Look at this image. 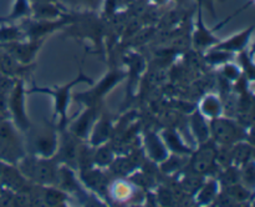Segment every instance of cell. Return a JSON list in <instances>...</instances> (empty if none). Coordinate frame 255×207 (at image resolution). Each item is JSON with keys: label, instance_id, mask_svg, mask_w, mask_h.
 Masks as SVG:
<instances>
[{"label": "cell", "instance_id": "6da1fadb", "mask_svg": "<svg viewBox=\"0 0 255 207\" xmlns=\"http://www.w3.org/2000/svg\"><path fill=\"white\" fill-rule=\"evenodd\" d=\"M71 21L64 27L65 36L89 40L95 47V52L104 55L105 51V20L96 11H70Z\"/></svg>", "mask_w": 255, "mask_h": 207}, {"label": "cell", "instance_id": "7a4b0ae2", "mask_svg": "<svg viewBox=\"0 0 255 207\" xmlns=\"http://www.w3.org/2000/svg\"><path fill=\"white\" fill-rule=\"evenodd\" d=\"M86 84L92 85L94 84V80L90 76H87L82 69H80L79 74L76 77L69 81L67 84L64 85H55V86H47V87H41V86H34L32 89H30V94L32 92H36V94H45L49 95L50 97L54 101V115L57 116V129L59 131L66 129L67 125H69L71 117L69 116V105L71 101V91L76 85L79 84Z\"/></svg>", "mask_w": 255, "mask_h": 207}, {"label": "cell", "instance_id": "3957f363", "mask_svg": "<svg viewBox=\"0 0 255 207\" xmlns=\"http://www.w3.org/2000/svg\"><path fill=\"white\" fill-rule=\"evenodd\" d=\"M17 170L32 185L39 186H55L57 180L59 164L54 157L44 159L26 154L19 162Z\"/></svg>", "mask_w": 255, "mask_h": 207}, {"label": "cell", "instance_id": "277c9868", "mask_svg": "<svg viewBox=\"0 0 255 207\" xmlns=\"http://www.w3.org/2000/svg\"><path fill=\"white\" fill-rule=\"evenodd\" d=\"M26 134V154L34 155L44 159H51L56 154L59 146L60 132L56 125L42 124L39 126H31L25 131Z\"/></svg>", "mask_w": 255, "mask_h": 207}, {"label": "cell", "instance_id": "5b68a950", "mask_svg": "<svg viewBox=\"0 0 255 207\" xmlns=\"http://www.w3.org/2000/svg\"><path fill=\"white\" fill-rule=\"evenodd\" d=\"M126 79V70L111 69L105 76H102L95 85L84 92H79L74 96L75 101L80 105L87 106H102L105 97L115 89L121 81Z\"/></svg>", "mask_w": 255, "mask_h": 207}, {"label": "cell", "instance_id": "8992f818", "mask_svg": "<svg viewBox=\"0 0 255 207\" xmlns=\"http://www.w3.org/2000/svg\"><path fill=\"white\" fill-rule=\"evenodd\" d=\"M211 140L218 146H232L243 140H248V131L241 122L223 115L209 120Z\"/></svg>", "mask_w": 255, "mask_h": 207}, {"label": "cell", "instance_id": "52a82bcc", "mask_svg": "<svg viewBox=\"0 0 255 207\" xmlns=\"http://www.w3.org/2000/svg\"><path fill=\"white\" fill-rule=\"evenodd\" d=\"M26 155L25 144L19 136L16 126L11 121H0V160L16 165Z\"/></svg>", "mask_w": 255, "mask_h": 207}, {"label": "cell", "instance_id": "ba28073f", "mask_svg": "<svg viewBox=\"0 0 255 207\" xmlns=\"http://www.w3.org/2000/svg\"><path fill=\"white\" fill-rule=\"evenodd\" d=\"M251 5L252 2H248L243 9L233 12L231 16L227 17L223 22H221L219 26L213 27V29H208L207 25L204 24V20H203V6H202L201 2H197V19L196 21H194L193 30H192V34H191V44L193 45L194 49H196L197 51H207V50L213 47L216 44H218L219 39L214 35L217 30L221 29L222 25L227 24L229 20H232L234 16H237L242 10L247 9V7L251 6Z\"/></svg>", "mask_w": 255, "mask_h": 207}, {"label": "cell", "instance_id": "9c48e42d", "mask_svg": "<svg viewBox=\"0 0 255 207\" xmlns=\"http://www.w3.org/2000/svg\"><path fill=\"white\" fill-rule=\"evenodd\" d=\"M22 31L25 34V39L27 40H40L46 39L49 35L54 32L60 31L64 29L69 22L71 21V12H67L65 16L59 17V19L52 20H41L34 19V17H27V19L21 20Z\"/></svg>", "mask_w": 255, "mask_h": 207}, {"label": "cell", "instance_id": "30bf717a", "mask_svg": "<svg viewBox=\"0 0 255 207\" xmlns=\"http://www.w3.org/2000/svg\"><path fill=\"white\" fill-rule=\"evenodd\" d=\"M196 151L189 155V171L199 175H212L218 169L217 164V145L212 140L197 145Z\"/></svg>", "mask_w": 255, "mask_h": 207}, {"label": "cell", "instance_id": "8fae6325", "mask_svg": "<svg viewBox=\"0 0 255 207\" xmlns=\"http://www.w3.org/2000/svg\"><path fill=\"white\" fill-rule=\"evenodd\" d=\"M27 94V90H25V84L22 80L17 81L10 90L9 95V111L12 117V124L16 126L17 130L25 132L30 126L29 116H27L26 107H25V96Z\"/></svg>", "mask_w": 255, "mask_h": 207}, {"label": "cell", "instance_id": "7c38bea8", "mask_svg": "<svg viewBox=\"0 0 255 207\" xmlns=\"http://www.w3.org/2000/svg\"><path fill=\"white\" fill-rule=\"evenodd\" d=\"M59 137V146H57L56 154L54 159L59 165H65L75 171L77 170V156H79V149L81 140L75 137L67 129L61 130Z\"/></svg>", "mask_w": 255, "mask_h": 207}, {"label": "cell", "instance_id": "4fadbf2b", "mask_svg": "<svg viewBox=\"0 0 255 207\" xmlns=\"http://www.w3.org/2000/svg\"><path fill=\"white\" fill-rule=\"evenodd\" d=\"M102 111V106H87L76 116H72L66 129L81 141L89 140L91 130Z\"/></svg>", "mask_w": 255, "mask_h": 207}, {"label": "cell", "instance_id": "5bb4252c", "mask_svg": "<svg viewBox=\"0 0 255 207\" xmlns=\"http://www.w3.org/2000/svg\"><path fill=\"white\" fill-rule=\"evenodd\" d=\"M45 39L40 40H19V41L0 44L5 49V52L10 55L21 65H30L34 62L40 47L44 44Z\"/></svg>", "mask_w": 255, "mask_h": 207}, {"label": "cell", "instance_id": "9a60e30c", "mask_svg": "<svg viewBox=\"0 0 255 207\" xmlns=\"http://www.w3.org/2000/svg\"><path fill=\"white\" fill-rule=\"evenodd\" d=\"M56 187L66 192L67 195H77L80 200L85 199L87 202V194L84 190V186L80 182V180L76 177L75 170L65 165H59L57 170V180Z\"/></svg>", "mask_w": 255, "mask_h": 207}, {"label": "cell", "instance_id": "2e32d148", "mask_svg": "<svg viewBox=\"0 0 255 207\" xmlns=\"http://www.w3.org/2000/svg\"><path fill=\"white\" fill-rule=\"evenodd\" d=\"M114 131L115 125L111 115L109 112L101 111L99 117H97L96 122H95L94 127H92L91 134H90L87 142L94 147L100 146L102 144H106L114 136Z\"/></svg>", "mask_w": 255, "mask_h": 207}, {"label": "cell", "instance_id": "e0dca14e", "mask_svg": "<svg viewBox=\"0 0 255 207\" xmlns=\"http://www.w3.org/2000/svg\"><path fill=\"white\" fill-rule=\"evenodd\" d=\"M80 174V182L82 186L87 187L90 191L95 192V195H107L109 190V180L106 174L102 172L100 167H90V169L81 170Z\"/></svg>", "mask_w": 255, "mask_h": 207}, {"label": "cell", "instance_id": "ac0fdd59", "mask_svg": "<svg viewBox=\"0 0 255 207\" xmlns=\"http://www.w3.org/2000/svg\"><path fill=\"white\" fill-rule=\"evenodd\" d=\"M254 30H255L254 25H251V26H248L247 29L232 35V36H229L228 39L223 40V41L219 40L218 44L214 45L213 49L222 50V51L229 52V54H237V52L243 51V50H246L247 46H248Z\"/></svg>", "mask_w": 255, "mask_h": 207}, {"label": "cell", "instance_id": "d6986e66", "mask_svg": "<svg viewBox=\"0 0 255 207\" xmlns=\"http://www.w3.org/2000/svg\"><path fill=\"white\" fill-rule=\"evenodd\" d=\"M143 150L147 157L154 164H161L168 157L169 151L164 145L161 135L153 131H147L143 136Z\"/></svg>", "mask_w": 255, "mask_h": 207}, {"label": "cell", "instance_id": "ffe728a7", "mask_svg": "<svg viewBox=\"0 0 255 207\" xmlns=\"http://www.w3.org/2000/svg\"><path fill=\"white\" fill-rule=\"evenodd\" d=\"M31 1V17L41 20H52L59 19L67 14V10L61 4L56 2H46V1H36V0H30Z\"/></svg>", "mask_w": 255, "mask_h": 207}, {"label": "cell", "instance_id": "44dd1931", "mask_svg": "<svg viewBox=\"0 0 255 207\" xmlns=\"http://www.w3.org/2000/svg\"><path fill=\"white\" fill-rule=\"evenodd\" d=\"M125 61L128 65V71H126V77H128V86H127V94L128 99L133 94L134 86L138 82L139 76L146 69V61L143 57L137 52H128L125 56Z\"/></svg>", "mask_w": 255, "mask_h": 207}, {"label": "cell", "instance_id": "7402d4cb", "mask_svg": "<svg viewBox=\"0 0 255 207\" xmlns=\"http://www.w3.org/2000/svg\"><path fill=\"white\" fill-rule=\"evenodd\" d=\"M159 135H161L162 140H163L164 145L167 146L168 151L172 152V154L189 156L192 154V151H193V149L189 147L187 145V142L183 141V139H182V136L176 129L168 127V129L162 130V132Z\"/></svg>", "mask_w": 255, "mask_h": 207}, {"label": "cell", "instance_id": "603a6c76", "mask_svg": "<svg viewBox=\"0 0 255 207\" xmlns=\"http://www.w3.org/2000/svg\"><path fill=\"white\" fill-rule=\"evenodd\" d=\"M189 127H191L192 135L197 145H202L211 140V132H209V122L206 117L198 111V109L189 116Z\"/></svg>", "mask_w": 255, "mask_h": 207}, {"label": "cell", "instance_id": "cb8c5ba5", "mask_svg": "<svg viewBox=\"0 0 255 207\" xmlns=\"http://www.w3.org/2000/svg\"><path fill=\"white\" fill-rule=\"evenodd\" d=\"M221 191V186L217 177H211L203 182L198 191L194 194V202L199 206H209L213 204L214 199Z\"/></svg>", "mask_w": 255, "mask_h": 207}, {"label": "cell", "instance_id": "d4e9b609", "mask_svg": "<svg viewBox=\"0 0 255 207\" xmlns=\"http://www.w3.org/2000/svg\"><path fill=\"white\" fill-rule=\"evenodd\" d=\"M134 191H136V187L133 182L127 181L122 177L117 181L110 182L107 195L117 202H127L134 196Z\"/></svg>", "mask_w": 255, "mask_h": 207}, {"label": "cell", "instance_id": "484cf974", "mask_svg": "<svg viewBox=\"0 0 255 207\" xmlns=\"http://www.w3.org/2000/svg\"><path fill=\"white\" fill-rule=\"evenodd\" d=\"M254 147L252 142H248V140L238 141L231 146V157L232 165L234 166L242 167L248 162L253 161Z\"/></svg>", "mask_w": 255, "mask_h": 207}, {"label": "cell", "instance_id": "4316f807", "mask_svg": "<svg viewBox=\"0 0 255 207\" xmlns=\"http://www.w3.org/2000/svg\"><path fill=\"white\" fill-rule=\"evenodd\" d=\"M198 111L206 119L212 120L224 115V105L218 96H216L214 94H208L202 97L201 102H199Z\"/></svg>", "mask_w": 255, "mask_h": 207}, {"label": "cell", "instance_id": "83f0119b", "mask_svg": "<svg viewBox=\"0 0 255 207\" xmlns=\"http://www.w3.org/2000/svg\"><path fill=\"white\" fill-rule=\"evenodd\" d=\"M116 157V151L112 147L111 142H106L100 146L95 147L94 152V166L100 169H107L114 162Z\"/></svg>", "mask_w": 255, "mask_h": 207}, {"label": "cell", "instance_id": "f1b7e54d", "mask_svg": "<svg viewBox=\"0 0 255 207\" xmlns=\"http://www.w3.org/2000/svg\"><path fill=\"white\" fill-rule=\"evenodd\" d=\"M67 11H96L100 12L104 0H59Z\"/></svg>", "mask_w": 255, "mask_h": 207}, {"label": "cell", "instance_id": "f546056e", "mask_svg": "<svg viewBox=\"0 0 255 207\" xmlns=\"http://www.w3.org/2000/svg\"><path fill=\"white\" fill-rule=\"evenodd\" d=\"M44 206H66L69 195L56 186H42Z\"/></svg>", "mask_w": 255, "mask_h": 207}, {"label": "cell", "instance_id": "4dcf8cb0", "mask_svg": "<svg viewBox=\"0 0 255 207\" xmlns=\"http://www.w3.org/2000/svg\"><path fill=\"white\" fill-rule=\"evenodd\" d=\"M31 1L30 0H15L10 14L4 19H0V21L14 22L17 20H24L27 17H31Z\"/></svg>", "mask_w": 255, "mask_h": 207}, {"label": "cell", "instance_id": "1f68e13d", "mask_svg": "<svg viewBox=\"0 0 255 207\" xmlns=\"http://www.w3.org/2000/svg\"><path fill=\"white\" fill-rule=\"evenodd\" d=\"M115 175H119L120 177L131 176L137 170V161L129 156H121L115 157L114 162L109 167Z\"/></svg>", "mask_w": 255, "mask_h": 207}, {"label": "cell", "instance_id": "d6a6232c", "mask_svg": "<svg viewBox=\"0 0 255 207\" xmlns=\"http://www.w3.org/2000/svg\"><path fill=\"white\" fill-rule=\"evenodd\" d=\"M204 181H206V176L196 174L193 171H188L182 175V177L179 179V186L184 194L194 195Z\"/></svg>", "mask_w": 255, "mask_h": 207}, {"label": "cell", "instance_id": "836d02e7", "mask_svg": "<svg viewBox=\"0 0 255 207\" xmlns=\"http://www.w3.org/2000/svg\"><path fill=\"white\" fill-rule=\"evenodd\" d=\"M223 191H226L229 196L233 200H236L239 205L246 204L253 200V190L249 189L248 186H246L242 182H237V184L231 185V186L226 187V189H221Z\"/></svg>", "mask_w": 255, "mask_h": 207}, {"label": "cell", "instance_id": "e575fe53", "mask_svg": "<svg viewBox=\"0 0 255 207\" xmlns=\"http://www.w3.org/2000/svg\"><path fill=\"white\" fill-rule=\"evenodd\" d=\"M25 34L22 31L20 25H12V22H6L0 26V44H6V42L19 41L24 40Z\"/></svg>", "mask_w": 255, "mask_h": 207}, {"label": "cell", "instance_id": "d590c367", "mask_svg": "<svg viewBox=\"0 0 255 207\" xmlns=\"http://www.w3.org/2000/svg\"><path fill=\"white\" fill-rule=\"evenodd\" d=\"M217 180H218L221 189H226L231 185L241 182V169L238 166H234V165L224 167L223 171L219 172V175L217 176Z\"/></svg>", "mask_w": 255, "mask_h": 207}, {"label": "cell", "instance_id": "8d00e7d4", "mask_svg": "<svg viewBox=\"0 0 255 207\" xmlns=\"http://www.w3.org/2000/svg\"><path fill=\"white\" fill-rule=\"evenodd\" d=\"M239 57H238V61H239V67H242L244 71V76L248 81H253L254 80V64H253V57L252 55L249 54L248 50H243V51L238 52Z\"/></svg>", "mask_w": 255, "mask_h": 207}, {"label": "cell", "instance_id": "74e56055", "mask_svg": "<svg viewBox=\"0 0 255 207\" xmlns=\"http://www.w3.org/2000/svg\"><path fill=\"white\" fill-rule=\"evenodd\" d=\"M242 75H243V71L238 65L229 61L222 65V76L228 82H237L239 79H242Z\"/></svg>", "mask_w": 255, "mask_h": 207}, {"label": "cell", "instance_id": "f35d334b", "mask_svg": "<svg viewBox=\"0 0 255 207\" xmlns=\"http://www.w3.org/2000/svg\"><path fill=\"white\" fill-rule=\"evenodd\" d=\"M241 169V182L248 186L249 189L253 190L254 182H255V169H254V160L248 162L244 166L239 167Z\"/></svg>", "mask_w": 255, "mask_h": 207}, {"label": "cell", "instance_id": "ab89813d", "mask_svg": "<svg viewBox=\"0 0 255 207\" xmlns=\"http://www.w3.org/2000/svg\"><path fill=\"white\" fill-rule=\"evenodd\" d=\"M174 195L172 191H169L166 187H162L157 191V201L159 202L163 206H171V205H174L176 202V199H174Z\"/></svg>", "mask_w": 255, "mask_h": 207}, {"label": "cell", "instance_id": "60d3db41", "mask_svg": "<svg viewBox=\"0 0 255 207\" xmlns=\"http://www.w3.org/2000/svg\"><path fill=\"white\" fill-rule=\"evenodd\" d=\"M214 1L217 0H199V2L202 4V6H206V9L211 12L212 16H216V10H214ZM219 1H224V0H219Z\"/></svg>", "mask_w": 255, "mask_h": 207}, {"label": "cell", "instance_id": "b9f144b4", "mask_svg": "<svg viewBox=\"0 0 255 207\" xmlns=\"http://www.w3.org/2000/svg\"><path fill=\"white\" fill-rule=\"evenodd\" d=\"M147 1H148L149 4L153 5L154 7H163L167 6L172 0H147Z\"/></svg>", "mask_w": 255, "mask_h": 207}, {"label": "cell", "instance_id": "7bdbcfd3", "mask_svg": "<svg viewBox=\"0 0 255 207\" xmlns=\"http://www.w3.org/2000/svg\"><path fill=\"white\" fill-rule=\"evenodd\" d=\"M134 1H136V0H121V2H122V4L125 5V7L129 6V5H132V4H133Z\"/></svg>", "mask_w": 255, "mask_h": 207}, {"label": "cell", "instance_id": "ee69618b", "mask_svg": "<svg viewBox=\"0 0 255 207\" xmlns=\"http://www.w3.org/2000/svg\"><path fill=\"white\" fill-rule=\"evenodd\" d=\"M36 1H46V2H56V4H60L59 0H36Z\"/></svg>", "mask_w": 255, "mask_h": 207}]
</instances>
